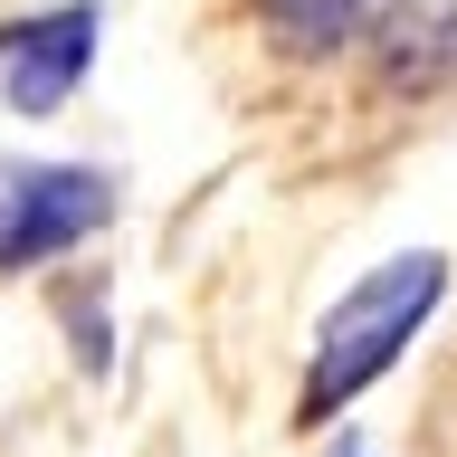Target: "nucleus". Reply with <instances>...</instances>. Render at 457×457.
I'll list each match as a JSON object with an SVG mask.
<instances>
[{
    "label": "nucleus",
    "mask_w": 457,
    "mask_h": 457,
    "mask_svg": "<svg viewBox=\"0 0 457 457\" xmlns=\"http://www.w3.org/2000/svg\"><path fill=\"white\" fill-rule=\"evenodd\" d=\"M438 295H448V257L438 248H400V257H381L371 277L343 286V305H324V324H314L305 381H295V428L343 420V410L420 343V324L438 314Z\"/></svg>",
    "instance_id": "obj_1"
},
{
    "label": "nucleus",
    "mask_w": 457,
    "mask_h": 457,
    "mask_svg": "<svg viewBox=\"0 0 457 457\" xmlns=\"http://www.w3.org/2000/svg\"><path fill=\"white\" fill-rule=\"evenodd\" d=\"M96 228H114V171L38 162V153H10L0 162V277H29V267L77 257Z\"/></svg>",
    "instance_id": "obj_2"
},
{
    "label": "nucleus",
    "mask_w": 457,
    "mask_h": 457,
    "mask_svg": "<svg viewBox=\"0 0 457 457\" xmlns=\"http://www.w3.org/2000/svg\"><path fill=\"white\" fill-rule=\"evenodd\" d=\"M96 38H105V10L96 0H48V10H10L0 20V105L10 114H57L77 105V86L96 77Z\"/></svg>",
    "instance_id": "obj_3"
},
{
    "label": "nucleus",
    "mask_w": 457,
    "mask_h": 457,
    "mask_svg": "<svg viewBox=\"0 0 457 457\" xmlns=\"http://www.w3.org/2000/svg\"><path fill=\"white\" fill-rule=\"evenodd\" d=\"M371 67L391 86H448L457 77V0H400L371 29Z\"/></svg>",
    "instance_id": "obj_4"
},
{
    "label": "nucleus",
    "mask_w": 457,
    "mask_h": 457,
    "mask_svg": "<svg viewBox=\"0 0 457 457\" xmlns=\"http://www.w3.org/2000/svg\"><path fill=\"white\" fill-rule=\"evenodd\" d=\"M400 0H257V29L277 38L286 57H343L353 38L391 20Z\"/></svg>",
    "instance_id": "obj_5"
},
{
    "label": "nucleus",
    "mask_w": 457,
    "mask_h": 457,
    "mask_svg": "<svg viewBox=\"0 0 457 457\" xmlns=\"http://www.w3.org/2000/svg\"><path fill=\"white\" fill-rule=\"evenodd\" d=\"M334 457H362V448H334Z\"/></svg>",
    "instance_id": "obj_6"
}]
</instances>
